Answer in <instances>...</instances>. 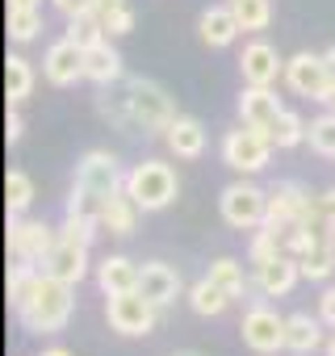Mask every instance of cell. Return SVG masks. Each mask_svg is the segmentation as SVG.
I'll return each mask as SVG.
<instances>
[{
    "label": "cell",
    "instance_id": "cell-23",
    "mask_svg": "<svg viewBox=\"0 0 335 356\" xmlns=\"http://www.w3.org/2000/svg\"><path fill=\"white\" fill-rule=\"evenodd\" d=\"M138 202L122 189V193H113L109 197V206H105V214H101V227L109 231V235H117V239H126L130 231H134V222H138Z\"/></svg>",
    "mask_w": 335,
    "mask_h": 356
},
{
    "label": "cell",
    "instance_id": "cell-39",
    "mask_svg": "<svg viewBox=\"0 0 335 356\" xmlns=\"http://www.w3.org/2000/svg\"><path fill=\"white\" fill-rule=\"evenodd\" d=\"M314 218L327 227V222H335V189H322L318 197H314Z\"/></svg>",
    "mask_w": 335,
    "mask_h": 356
},
{
    "label": "cell",
    "instance_id": "cell-41",
    "mask_svg": "<svg viewBox=\"0 0 335 356\" xmlns=\"http://www.w3.org/2000/svg\"><path fill=\"white\" fill-rule=\"evenodd\" d=\"M318 318L335 327V285H331V289H322V298H318Z\"/></svg>",
    "mask_w": 335,
    "mask_h": 356
},
{
    "label": "cell",
    "instance_id": "cell-4",
    "mask_svg": "<svg viewBox=\"0 0 335 356\" xmlns=\"http://www.w3.org/2000/svg\"><path fill=\"white\" fill-rule=\"evenodd\" d=\"M218 210H222L227 227L252 231V227H264V218H268V193L260 185H252V181H235V185L222 189Z\"/></svg>",
    "mask_w": 335,
    "mask_h": 356
},
{
    "label": "cell",
    "instance_id": "cell-18",
    "mask_svg": "<svg viewBox=\"0 0 335 356\" xmlns=\"http://www.w3.org/2000/svg\"><path fill=\"white\" fill-rule=\"evenodd\" d=\"M138 264L134 260H126V256H105L101 264H97V285H101V293L105 298H113V293H126V289H138Z\"/></svg>",
    "mask_w": 335,
    "mask_h": 356
},
{
    "label": "cell",
    "instance_id": "cell-33",
    "mask_svg": "<svg viewBox=\"0 0 335 356\" xmlns=\"http://www.w3.org/2000/svg\"><path fill=\"white\" fill-rule=\"evenodd\" d=\"M210 281H214V285H222L231 298H239V293L247 289L243 264H239V260H231V256H222V260H214V264H210Z\"/></svg>",
    "mask_w": 335,
    "mask_h": 356
},
{
    "label": "cell",
    "instance_id": "cell-22",
    "mask_svg": "<svg viewBox=\"0 0 335 356\" xmlns=\"http://www.w3.org/2000/svg\"><path fill=\"white\" fill-rule=\"evenodd\" d=\"M318 343H322L318 318H310V314H302V310L285 318V352H293V356H310Z\"/></svg>",
    "mask_w": 335,
    "mask_h": 356
},
{
    "label": "cell",
    "instance_id": "cell-3",
    "mask_svg": "<svg viewBox=\"0 0 335 356\" xmlns=\"http://www.w3.org/2000/svg\"><path fill=\"white\" fill-rule=\"evenodd\" d=\"M126 88H130V113H134V130L138 134H168V126L181 118L172 97H168L155 80L134 76V80H126Z\"/></svg>",
    "mask_w": 335,
    "mask_h": 356
},
{
    "label": "cell",
    "instance_id": "cell-43",
    "mask_svg": "<svg viewBox=\"0 0 335 356\" xmlns=\"http://www.w3.org/2000/svg\"><path fill=\"white\" fill-rule=\"evenodd\" d=\"M5 138H9V143L22 138V113H17V109H9V118H5Z\"/></svg>",
    "mask_w": 335,
    "mask_h": 356
},
{
    "label": "cell",
    "instance_id": "cell-47",
    "mask_svg": "<svg viewBox=\"0 0 335 356\" xmlns=\"http://www.w3.org/2000/svg\"><path fill=\"white\" fill-rule=\"evenodd\" d=\"M42 0H9V9H38Z\"/></svg>",
    "mask_w": 335,
    "mask_h": 356
},
{
    "label": "cell",
    "instance_id": "cell-26",
    "mask_svg": "<svg viewBox=\"0 0 335 356\" xmlns=\"http://www.w3.org/2000/svg\"><path fill=\"white\" fill-rule=\"evenodd\" d=\"M38 277H42V268H38V264H26V260H17V264L9 268V306H13V310H22V306L34 298Z\"/></svg>",
    "mask_w": 335,
    "mask_h": 356
},
{
    "label": "cell",
    "instance_id": "cell-48",
    "mask_svg": "<svg viewBox=\"0 0 335 356\" xmlns=\"http://www.w3.org/2000/svg\"><path fill=\"white\" fill-rule=\"evenodd\" d=\"M42 356H72V352H67V348H47Z\"/></svg>",
    "mask_w": 335,
    "mask_h": 356
},
{
    "label": "cell",
    "instance_id": "cell-11",
    "mask_svg": "<svg viewBox=\"0 0 335 356\" xmlns=\"http://www.w3.org/2000/svg\"><path fill=\"white\" fill-rule=\"evenodd\" d=\"M239 72H243V84H264V88H272L277 76H285V59L277 55L272 42L256 38V42L243 47V55H239Z\"/></svg>",
    "mask_w": 335,
    "mask_h": 356
},
{
    "label": "cell",
    "instance_id": "cell-28",
    "mask_svg": "<svg viewBox=\"0 0 335 356\" xmlns=\"http://www.w3.org/2000/svg\"><path fill=\"white\" fill-rule=\"evenodd\" d=\"M268 138H272V147H277V151H289V147L306 143V122H302L297 113L281 109V113L272 118V126H268Z\"/></svg>",
    "mask_w": 335,
    "mask_h": 356
},
{
    "label": "cell",
    "instance_id": "cell-49",
    "mask_svg": "<svg viewBox=\"0 0 335 356\" xmlns=\"http://www.w3.org/2000/svg\"><path fill=\"white\" fill-rule=\"evenodd\" d=\"M327 356H335V335H331V339H327Z\"/></svg>",
    "mask_w": 335,
    "mask_h": 356
},
{
    "label": "cell",
    "instance_id": "cell-31",
    "mask_svg": "<svg viewBox=\"0 0 335 356\" xmlns=\"http://www.w3.org/2000/svg\"><path fill=\"white\" fill-rule=\"evenodd\" d=\"M231 13H235L239 30H268L272 0H231Z\"/></svg>",
    "mask_w": 335,
    "mask_h": 356
},
{
    "label": "cell",
    "instance_id": "cell-1",
    "mask_svg": "<svg viewBox=\"0 0 335 356\" xmlns=\"http://www.w3.org/2000/svg\"><path fill=\"white\" fill-rule=\"evenodd\" d=\"M72 289H76V285H67V281H59V277L42 273V277H38L34 298L17 310L22 327H26V331H34V335L63 331V327H67V318H72V302H76V298H72Z\"/></svg>",
    "mask_w": 335,
    "mask_h": 356
},
{
    "label": "cell",
    "instance_id": "cell-17",
    "mask_svg": "<svg viewBox=\"0 0 335 356\" xmlns=\"http://www.w3.org/2000/svg\"><path fill=\"white\" fill-rule=\"evenodd\" d=\"M285 105L277 101V92L272 88H264V84H247L243 92H239V118L247 122V126H260V130H268L272 126V118L281 113Z\"/></svg>",
    "mask_w": 335,
    "mask_h": 356
},
{
    "label": "cell",
    "instance_id": "cell-44",
    "mask_svg": "<svg viewBox=\"0 0 335 356\" xmlns=\"http://www.w3.org/2000/svg\"><path fill=\"white\" fill-rule=\"evenodd\" d=\"M322 63H327V76L335 80V47H327V51H322Z\"/></svg>",
    "mask_w": 335,
    "mask_h": 356
},
{
    "label": "cell",
    "instance_id": "cell-27",
    "mask_svg": "<svg viewBox=\"0 0 335 356\" xmlns=\"http://www.w3.org/2000/svg\"><path fill=\"white\" fill-rule=\"evenodd\" d=\"M30 88H34L30 63L22 55H9V63H5V97H9V105H22L30 97Z\"/></svg>",
    "mask_w": 335,
    "mask_h": 356
},
{
    "label": "cell",
    "instance_id": "cell-35",
    "mask_svg": "<svg viewBox=\"0 0 335 356\" xmlns=\"http://www.w3.org/2000/svg\"><path fill=\"white\" fill-rule=\"evenodd\" d=\"M306 143H310L318 155H331V159H335V113H331V109L306 126Z\"/></svg>",
    "mask_w": 335,
    "mask_h": 356
},
{
    "label": "cell",
    "instance_id": "cell-21",
    "mask_svg": "<svg viewBox=\"0 0 335 356\" xmlns=\"http://www.w3.org/2000/svg\"><path fill=\"white\" fill-rule=\"evenodd\" d=\"M84 80H92V84H117L122 80V55L109 47V38H101L84 51Z\"/></svg>",
    "mask_w": 335,
    "mask_h": 356
},
{
    "label": "cell",
    "instance_id": "cell-15",
    "mask_svg": "<svg viewBox=\"0 0 335 356\" xmlns=\"http://www.w3.org/2000/svg\"><path fill=\"white\" fill-rule=\"evenodd\" d=\"M138 293L151 298L159 310H163V306H172L177 293H181V273H177L172 264L151 260V264H142V273H138Z\"/></svg>",
    "mask_w": 335,
    "mask_h": 356
},
{
    "label": "cell",
    "instance_id": "cell-19",
    "mask_svg": "<svg viewBox=\"0 0 335 356\" xmlns=\"http://www.w3.org/2000/svg\"><path fill=\"white\" fill-rule=\"evenodd\" d=\"M163 138H168V151H172L177 159H197L206 151V126L197 118H177Z\"/></svg>",
    "mask_w": 335,
    "mask_h": 356
},
{
    "label": "cell",
    "instance_id": "cell-50",
    "mask_svg": "<svg viewBox=\"0 0 335 356\" xmlns=\"http://www.w3.org/2000/svg\"><path fill=\"white\" fill-rule=\"evenodd\" d=\"M177 356H197V352H177Z\"/></svg>",
    "mask_w": 335,
    "mask_h": 356
},
{
    "label": "cell",
    "instance_id": "cell-37",
    "mask_svg": "<svg viewBox=\"0 0 335 356\" xmlns=\"http://www.w3.org/2000/svg\"><path fill=\"white\" fill-rule=\"evenodd\" d=\"M331 273H335V252H331L327 243L302 256V277H310V281H327Z\"/></svg>",
    "mask_w": 335,
    "mask_h": 356
},
{
    "label": "cell",
    "instance_id": "cell-30",
    "mask_svg": "<svg viewBox=\"0 0 335 356\" xmlns=\"http://www.w3.org/2000/svg\"><path fill=\"white\" fill-rule=\"evenodd\" d=\"M105 206H109V197H101V193H92V189H72V197H67V218H80V222H101V214H105Z\"/></svg>",
    "mask_w": 335,
    "mask_h": 356
},
{
    "label": "cell",
    "instance_id": "cell-5",
    "mask_svg": "<svg viewBox=\"0 0 335 356\" xmlns=\"http://www.w3.org/2000/svg\"><path fill=\"white\" fill-rule=\"evenodd\" d=\"M268 155H272V138L260 126H247L243 122L239 130H231L222 138V159L235 172H260V168H268Z\"/></svg>",
    "mask_w": 335,
    "mask_h": 356
},
{
    "label": "cell",
    "instance_id": "cell-42",
    "mask_svg": "<svg viewBox=\"0 0 335 356\" xmlns=\"http://www.w3.org/2000/svg\"><path fill=\"white\" fill-rule=\"evenodd\" d=\"M126 9V0H92V13L101 17V22H109L113 13H122Z\"/></svg>",
    "mask_w": 335,
    "mask_h": 356
},
{
    "label": "cell",
    "instance_id": "cell-9",
    "mask_svg": "<svg viewBox=\"0 0 335 356\" xmlns=\"http://www.w3.org/2000/svg\"><path fill=\"white\" fill-rule=\"evenodd\" d=\"M76 185L92 189L101 197H113V193L126 189V176H122V168H117V159L109 151H84L80 163H76Z\"/></svg>",
    "mask_w": 335,
    "mask_h": 356
},
{
    "label": "cell",
    "instance_id": "cell-20",
    "mask_svg": "<svg viewBox=\"0 0 335 356\" xmlns=\"http://www.w3.org/2000/svg\"><path fill=\"white\" fill-rule=\"evenodd\" d=\"M197 30H202V42L214 47V51H222V47H231V42L239 38V22H235L231 5H214V9H206L202 22H197Z\"/></svg>",
    "mask_w": 335,
    "mask_h": 356
},
{
    "label": "cell",
    "instance_id": "cell-40",
    "mask_svg": "<svg viewBox=\"0 0 335 356\" xmlns=\"http://www.w3.org/2000/svg\"><path fill=\"white\" fill-rule=\"evenodd\" d=\"M51 5H55L63 17H80V13H92V0H51Z\"/></svg>",
    "mask_w": 335,
    "mask_h": 356
},
{
    "label": "cell",
    "instance_id": "cell-45",
    "mask_svg": "<svg viewBox=\"0 0 335 356\" xmlns=\"http://www.w3.org/2000/svg\"><path fill=\"white\" fill-rule=\"evenodd\" d=\"M318 101H322V105H327V109H331V113H335V80H331V84H327V92H322V97H318Z\"/></svg>",
    "mask_w": 335,
    "mask_h": 356
},
{
    "label": "cell",
    "instance_id": "cell-14",
    "mask_svg": "<svg viewBox=\"0 0 335 356\" xmlns=\"http://www.w3.org/2000/svg\"><path fill=\"white\" fill-rule=\"evenodd\" d=\"M42 273H51V277H59V281H67V285H80L84 273H88V243H76V239H63V235H59V243H55V252L47 256Z\"/></svg>",
    "mask_w": 335,
    "mask_h": 356
},
{
    "label": "cell",
    "instance_id": "cell-32",
    "mask_svg": "<svg viewBox=\"0 0 335 356\" xmlns=\"http://www.w3.org/2000/svg\"><path fill=\"white\" fill-rule=\"evenodd\" d=\"M63 38H72L76 47H92V42H101L105 38V22L97 17V13H80V17H67V34Z\"/></svg>",
    "mask_w": 335,
    "mask_h": 356
},
{
    "label": "cell",
    "instance_id": "cell-46",
    "mask_svg": "<svg viewBox=\"0 0 335 356\" xmlns=\"http://www.w3.org/2000/svg\"><path fill=\"white\" fill-rule=\"evenodd\" d=\"M322 243L335 252V222H327V227H322Z\"/></svg>",
    "mask_w": 335,
    "mask_h": 356
},
{
    "label": "cell",
    "instance_id": "cell-38",
    "mask_svg": "<svg viewBox=\"0 0 335 356\" xmlns=\"http://www.w3.org/2000/svg\"><path fill=\"white\" fill-rule=\"evenodd\" d=\"M130 30H134V9H130V5L105 22V34H113V38H122V34H130Z\"/></svg>",
    "mask_w": 335,
    "mask_h": 356
},
{
    "label": "cell",
    "instance_id": "cell-36",
    "mask_svg": "<svg viewBox=\"0 0 335 356\" xmlns=\"http://www.w3.org/2000/svg\"><path fill=\"white\" fill-rule=\"evenodd\" d=\"M281 252H285V243H281V231H277V227H264V231L252 239V252H247V256H252V264L260 268V264L277 260Z\"/></svg>",
    "mask_w": 335,
    "mask_h": 356
},
{
    "label": "cell",
    "instance_id": "cell-8",
    "mask_svg": "<svg viewBox=\"0 0 335 356\" xmlns=\"http://www.w3.org/2000/svg\"><path fill=\"white\" fill-rule=\"evenodd\" d=\"M293 222H318V218H314V197H306L302 185L281 181V185L268 189V218H264V227L285 231V227H293ZM318 227H322V222H318Z\"/></svg>",
    "mask_w": 335,
    "mask_h": 356
},
{
    "label": "cell",
    "instance_id": "cell-16",
    "mask_svg": "<svg viewBox=\"0 0 335 356\" xmlns=\"http://www.w3.org/2000/svg\"><path fill=\"white\" fill-rule=\"evenodd\" d=\"M297 277H302V260L289 256V252H281L277 260H268V264L256 268V285H260L268 298H285V293L297 285Z\"/></svg>",
    "mask_w": 335,
    "mask_h": 356
},
{
    "label": "cell",
    "instance_id": "cell-29",
    "mask_svg": "<svg viewBox=\"0 0 335 356\" xmlns=\"http://www.w3.org/2000/svg\"><path fill=\"white\" fill-rule=\"evenodd\" d=\"M30 202H34V181H30L22 168H13V172L5 176V210H9V214H26Z\"/></svg>",
    "mask_w": 335,
    "mask_h": 356
},
{
    "label": "cell",
    "instance_id": "cell-7",
    "mask_svg": "<svg viewBox=\"0 0 335 356\" xmlns=\"http://www.w3.org/2000/svg\"><path fill=\"white\" fill-rule=\"evenodd\" d=\"M105 314H109V327L117 335H147L155 327V314L159 306L151 298H142L138 289H126V293H113L105 302Z\"/></svg>",
    "mask_w": 335,
    "mask_h": 356
},
{
    "label": "cell",
    "instance_id": "cell-34",
    "mask_svg": "<svg viewBox=\"0 0 335 356\" xmlns=\"http://www.w3.org/2000/svg\"><path fill=\"white\" fill-rule=\"evenodd\" d=\"M42 30V9H9V38L13 42H34Z\"/></svg>",
    "mask_w": 335,
    "mask_h": 356
},
{
    "label": "cell",
    "instance_id": "cell-6",
    "mask_svg": "<svg viewBox=\"0 0 335 356\" xmlns=\"http://www.w3.org/2000/svg\"><path fill=\"white\" fill-rule=\"evenodd\" d=\"M59 243V231L47 227V222H30L22 214H9V252L13 260H26V264H47V256L55 252Z\"/></svg>",
    "mask_w": 335,
    "mask_h": 356
},
{
    "label": "cell",
    "instance_id": "cell-25",
    "mask_svg": "<svg viewBox=\"0 0 335 356\" xmlns=\"http://www.w3.org/2000/svg\"><path fill=\"white\" fill-rule=\"evenodd\" d=\"M189 306H193L202 318H218V314L231 306V293H227L222 285H214L210 277H202V281L189 289Z\"/></svg>",
    "mask_w": 335,
    "mask_h": 356
},
{
    "label": "cell",
    "instance_id": "cell-10",
    "mask_svg": "<svg viewBox=\"0 0 335 356\" xmlns=\"http://www.w3.org/2000/svg\"><path fill=\"white\" fill-rule=\"evenodd\" d=\"M239 335H243V343H247L252 352L272 356V352L285 348V318H281L277 310H268V306H252V310L243 314Z\"/></svg>",
    "mask_w": 335,
    "mask_h": 356
},
{
    "label": "cell",
    "instance_id": "cell-2",
    "mask_svg": "<svg viewBox=\"0 0 335 356\" xmlns=\"http://www.w3.org/2000/svg\"><path fill=\"white\" fill-rule=\"evenodd\" d=\"M177 189H181L177 185V172L168 168V163H159V159H142V163H134L126 172V193L138 202L142 214H155L163 206H172Z\"/></svg>",
    "mask_w": 335,
    "mask_h": 356
},
{
    "label": "cell",
    "instance_id": "cell-13",
    "mask_svg": "<svg viewBox=\"0 0 335 356\" xmlns=\"http://www.w3.org/2000/svg\"><path fill=\"white\" fill-rule=\"evenodd\" d=\"M42 76L55 84V88H67L76 80H84V47H76L72 38H59L47 59H42Z\"/></svg>",
    "mask_w": 335,
    "mask_h": 356
},
{
    "label": "cell",
    "instance_id": "cell-24",
    "mask_svg": "<svg viewBox=\"0 0 335 356\" xmlns=\"http://www.w3.org/2000/svg\"><path fill=\"white\" fill-rule=\"evenodd\" d=\"M97 105H101V118H109L122 134H138L134 130V113H130V88L122 84L117 92H109V84H101V97H97Z\"/></svg>",
    "mask_w": 335,
    "mask_h": 356
},
{
    "label": "cell",
    "instance_id": "cell-12",
    "mask_svg": "<svg viewBox=\"0 0 335 356\" xmlns=\"http://www.w3.org/2000/svg\"><path fill=\"white\" fill-rule=\"evenodd\" d=\"M285 84H289L297 97H310V101H318V97L327 92V84H331L322 55H310V51L293 55V59L285 63Z\"/></svg>",
    "mask_w": 335,
    "mask_h": 356
}]
</instances>
